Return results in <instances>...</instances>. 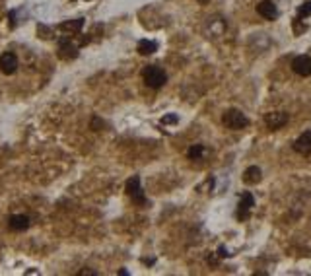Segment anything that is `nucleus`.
Returning <instances> with one entry per match:
<instances>
[{"mask_svg": "<svg viewBox=\"0 0 311 276\" xmlns=\"http://www.w3.org/2000/svg\"><path fill=\"white\" fill-rule=\"evenodd\" d=\"M142 80H144V84L148 88L160 89L167 82V74L163 72L160 66H146L142 70Z\"/></svg>", "mask_w": 311, "mask_h": 276, "instance_id": "nucleus-1", "label": "nucleus"}, {"mask_svg": "<svg viewBox=\"0 0 311 276\" xmlns=\"http://www.w3.org/2000/svg\"><path fill=\"white\" fill-rule=\"evenodd\" d=\"M222 121L228 128H234V130H241V128L249 126V119L239 109H228L222 117Z\"/></svg>", "mask_w": 311, "mask_h": 276, "instance_id": "nucleus-2", "label": "nucleus"}, {"mask_svg": "<svg viewBox=\"0 0 311 276\" xmlns=\"http://www.w3.org/2000/svg\"><path fill=\"white\" fill-rule=\"evenodd\" d=\"M124 189H126V195L137 202V204H146V197H144V191L140 187V177L138 175L130 177V179L126 181Z\"/></svg>", "mask_w": 311, "mask_h": 276, "instance_id": "nucleus-3", "label": "nucleus"}, {"mask_svg": "<svg viewBox=\"0 0 311 276\" xmlns=\"http://www.w3.org/2000/svg\"><path fill=\"white\" fill-rule=\"evenodd\" d=\"M59 57L62 61H72V59L78 57V47L70 39H61L59 41Z\"/></svg>", "mask_w": 311, "mask_h": 276, "instance_id": "nucleus-4", "label": "nucleus"}, {"mask_svg": "<svg viewBox=\"0 0 311 276\" xmlns=\"http://www.w3.org/2000/svg\"><path fill=\"white\" fill-rule=\"evenodd\" d=\"M292 70L299 76H311V57L307 55H299L292 63Z\"/></svg>", "mask_w": 311, "mask_h": 276, "instance_id": "nucleus-5", "label": "nucleus"}, {"mask_svg": "<svg viewBox=\"0 0 311 276\" xmlns=\"http://www.w3.org/2000/svg\"><path fill=\"white\" fill-rule=\"evenodd\" d=\"M0 70L8 76L14 74V72L18 70V57H16L14 53H4V55L0 57Z\"/></svg>", "mask_w": 311, "mask_h": 276, "instance_id": "nucleus-6", "label": "nucleus"}, {"mask_svg": "<svg viewBox=\"0 0 311 276\" xmlns=\"http://www.w3.org/2000/svg\"><path fill=\"white\" fill-rule=\"evenodd\" d=\"M29 226H31V220L25 214H14V216H10V220H8V227L12 232H25Z\"/></svg>", "mask_w": 311, "mask_h": 276, "instance_id": "nucleus-7", "label": "nucleus"}, {"mask_svg": "<svg viewBox=\"0 0 311 276\" xmlns=\"http://www.w3.org/2000/svg\"><path fill=\"white\" fill-rule=\"evenodd\" d=\"M264 123L269 128H280L288 123V115L284 111H274V113H266L264 117Z\"/></svg>", "mask_w": 311, "mask_h": 276, "instance_id": "nucleus-8", "label": "nucleus"}, {"mask_svg": "<svg viewBox=\"0 0 311 276\" xmlns=\"http://www.w3.org/2000/svg\"><path fill=\"white\" fill-rule=\"evenodd\" d=\"M294 150L298 152V154H303V156L311 154V130H305V132L294 142Z\"/></svg>", "mask_w": 311, "mask_h": 276, "instance_id": "nucleus-9", "label": "nucleus"}, {"mask_svg": "<svg viewBox=\"0 0 311 276\" xmlns=\"http://www.w3.org/2000/svg\"><path fill=\"white\" fill-rule=\"evenodd\" d=\"M257 12L261 14L264 20H274L278 16V10H276L273 0H262V2H259L257 4Z\"/></svg>", "mask_w": 311, "mask_h": 276, "instance_id": "nucleus-10", "label": "nucleus"}, {"mask_svg": "<svg viewBox=\"0 0 311 276\" xmlns=\"http://www.w3.org/2000/svg\"><path fill=\"white\" fill-rule=\"evenodd\" d=\"M253 206H255V199H253V195H251V193H243L241 202H239V212H237V216H239V218H247L249 210H251Z\"/></svg>", "mask_w": 311, "mask_h": 276, "instance_id": "nucleus-11", "label": "nucleus"}, {"mask_svg": "<svg viewBox=\"0 0 311 276\" xmlns=\"http://www.w3.org/2000/svg\"><path fill=\"white\" fill-rule=\"evenodd\" d=\"M82 27H84V18L66 20V22L59 24V29H61V31H66V33H78V31H82Z\"/></svg>", "mask_w": 311, "mask_h": 276, "instance_id": "nucleus-12", "label": "nucleus"}, {"mask_svg": "<svg viewBox=\"0 0 311 276\" xmlns=\"http://www.w3.org/2000/svg\"><path fill=\"white\" fill-rule=\"evenodd\" d=\"M261 169L257 167V165H251L245 169V173H243V181L247 183V185H255V183H259L261 181Z\"/></svg>", "mask_w": 311, "mask_h": 276, "instance_id": "nucleus-13", "label": "nucleus"}, {"mask_svg": "<svg viewBox=\"0 0 311 276\" xmlns=\"http://www.w3.org/2000/svg\"><path fill=\"white\" fill-rule=\"evenodd\" d=\"M156 51H158V43H156V41L142 39V41L138 43V53H140V55H144V57H148V55L156 53Z\"/></svg>", "mask_w": 311, "mask_h": 276, "instance_id": "nucleus-14", "label": "nucleus"}, {"mask_svg": "<svg viewBox=\"0 0 311 276\" xmlns=\"http://www.w3.org/2000/svg\"><path fill=\"white\" fill-rule=\"evenodd\" d=\"M202 154H204V146H202V144H195V146H191L189 152H187V156H189L191 160H200Z\"/></svg>", "mask_w": 311, "mask_h": 276, "instance_id": "nucleus-15", "label": "nucleus"}, {"mask_svg": "<svg viewBox=\"0 0 311 276\" xmlns=\"http://www.w3.org/2000/svg\"><path fill=\"white\" fill-rule=\"evenodd\" d=\"M298 16H299V18H309V16H311V0L303 2V4L299 6V8H298Z\"/></svg>", "mask_w": 311, "mask_h": 276, "instance_id": "nucleus-16", "label": "nucleus"}, {"mask_svg": "<svg viewBox=\"0 0 311 276\" xmlns=\"http://www.w3.org/2000/svg\"><path fill=\"white\" fill-rule=\"evenodd\" d=\"M39 33L43 39H53V29H47L45 25H39Z\"/></svg>", "mask_w": 311, "mask_h": 276, "instance_id": "nucleus-17", "label": "nucleus"}, {"mask_svg": "<svg viewBox=\"0 0 311 276\" xmlns=\"http://www.w3.org/2000/svg\"><path fill=\"white\" fill-rule=\"evenodd\" d=\"M163 125H169V123H177V115H165L162 119Z\"/></svg>", "mask_w": 311, "mask_h": 276, "instance_id": "nucleus-18", "label": "nucleus"}, {"mask_svg": "<svg viewBox=\"0 0 311 276\" xmlns=\"http://www.w3.org/2000/svg\"><path fill=\"white\" fill-rule=\"evenodd\" d=\"M98 126H101V121L94 117V119H92V128H94V130H98Z\"/></svg>", "mask_w": 311, "mask_h": 276, "instance_id": "nucleus-19", "label": "nucleus"}, {"mask_svg": "<svg viewBox=\"0 0 311 276\" xmlns=\"http://www.w3.org/2000/svg\"><path fill=\"white\" fill-rule=\"evenodd\" d=\"M218 255H220V257H226L228 253H226V249H224V247H220V249H218Z\"/></svg>", "mask_w": 311, "mask_h": 276, "instance_id": "nucleus-20", "label": "nucleus"}, {"mask_svg": "<svg viewBox=\"0 0 311 276\" xmlns=\"http://www.w3.org/2000/svg\"><path fill=\"white\" fill-rule=\"evenodd\" d=\"M200 4H206V2H208V0H199Z\"/></svg>", "mask_w": 311, "mask_h": 276, "instance_id": "nucleus-21", "label": "nucleus"}]
</instances>
